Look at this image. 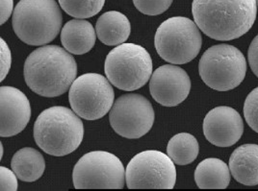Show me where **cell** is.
<instances>
[{"label": "cell", "instance_id": "obj_1", "mask_svg": "<svg viewBox=\"0 0 258 191\" xmlns=\"http://www.w3.org/2000/svg\"><path fill=\"white\" fill-rule=\"evenodd\" d=\"M194 21L216 41H232L248 32L256 20V0H193Z\"/></svg>", "mask_w": 258, "mask_h": 191}, {"label": "cell", "instance_id": "obj_2", "mask_svg": "<svg viewBox=\"0 0 258 191\" xmlns=\"http://www.w3.org/2000/svg\"><path fill=\"white\" fill-rule=\"evenodd\" d=\"M77 75V64L72 54L57 45L35 49L24 63V80L35 93L43 97L62 96Z\"/></svg>", "mask_w": 258, "mask_h": 191}, {"label": "cell", "instance_id": "obj_3", "mask_svg": "<svg viewBox=\"0 0 258 191\" xmlns=\"http://www.w3.org/2000/svg\"><path fill=\"white\" fill-rule=\"evenodd\" d=\"M83 137V122L67 107L44 110L34 124V139L37 145L54 157H63L76 151Z\"/></svg>", "mask_w": 258, "mask_h": 191}, {"label": "cell", "instance_id": "obj_4", "mask_svg": "<svg viewBox=\"0 0 258 191\" xmlns=\"http://www.w3.org/2000/svg\"><path fill=\"white\" fill-rule=\"evenodd\" d=\"M62 13L55 0H20L13 13V29L26 44L51 43L62 27Z\"/></svg>", "mask_w": 258, "mask_h": 191}, {"label": "cell", "instance_id": "obj_5", "mask_svg": "<svg viewBox=\"0 0 258 191\" xmlns=\"http://www.w3.org/2000/svg\"><path fill=\"white\" fill-rule=\"evenodd\" d=\"M104 70L112 85L121 90L134 91L151 79V54L139 44H119L108 54Z\"/></svg>", "mask_w": 258, "mask_h": 191}, {"label": "cell", "instance_id": "obj_6", "mask_svg": "<svg viewBox=\"0 0 258 191\" xmlns=\"http://www.w3.org/2000/svg\"><path fill=\"white\" fill-rule=\"evenodd\" d=\"M154 44L164 61L184 64L193 61L200 53L203 38L196 22L184 17H173L158 27Z\"/></svg>", "mask_w": 258, "mask_h": 191}, {"label": "cell", "instance_id": "obj_7", "mask_svg": "<svg viewBox=\"0 0 258 191\" xmlns=\"http://www.w3.org/2000/svg\"><path fill=\"white\" fill-rule=\"evenodd\" d=\"M199 72L205 85L218 91H228L245 79L247 61L235 46L218 44L208 48L202 56Z\"/></svg>", "mask_w": 258, "mask_h": 191}, {"label": "cell", "instance_id": "obj_8", "mask_svg": "<svg viewBox=\"0 0 258 191\" xmlns=\"http://www.w3.org/2000/svg\"><path fill=\"white\" fill-rule=\"evenodd\" d=\"M73 180L76 189H121L125 184V169L115 155L93 151L77 161Z\"/></svg>", "mask_w": 258, "mask_h": 191}, {"label": "cell", "instance_id": "obj_9", "mask_svg": "<svg viewBox=\"0 0 258 191\" xmlns=\"http://www.w3.org/2000/svg\"><path fill=\"white\" fill-rule=\"evenodd\" d=\"M172 159L160 151L147 150L134 156L125 169L129 189H172L176 170Z\"/></svg>", "mask_w": 258, "mask_h": 191}, {"label": "cell", "instance_id": "obj_10", "mask_svg": "<svg viewBox=\"0 0 258 191\" xmlns=\"http://www.w3.org/2000/svg\"><path fill=\"white\" fill-rule=\"evenodd\" d=\"M115 99L110 81L97 73L77 77L70 87L69 100L76 115L86 120H97L107 115Z\"/></svg>", "mask_w": 258, "mask_h": 191}, {"label": "cell", "instance_id": "obj_11", "mask_svg": "<svg viewBox=\"0 0 258 191\" xmlns=\"http://www.w3.org/2000/svg\"><path fill=\"white\" fill-rule=\"evenodd\" d=\"M154 110L145 96L128 93L118 97L109 114L110 125L122 138L137 139L154 123Z\"/></svg>", "mask_w": 258, "mask_h": 191}, {"label": "cell", "instance_id": "obj_12", "mask_svg": "<svg viewBox=\"0 0 258 191\" xmlns=\"http://www.w3.org/2000/svg\"><path fill=\"white\" fill-rule=\"evenodd\" d=\"M150 90L152 98L162 106H177L189 96L191 80L181 67L165 64L151 75Z\"/></svg>", "mask_w": 258, "mask_h": 191}, {"label": "cell", "instance_id": "obj_13", "mask_svg": "<svg viewBox=\"0 0 258 191\" xmlns=\"http://www.w3.org/2000/svg\"><path fill=\"white\" fill-rule=\"evenodd\" d=\"M206 139L218 147H230L240 140L244 133V123L240 114L230 107H216L204 120Z\"/></svg>", "mask_w": 258, "mask_h": 191}, {"label": "cell", "instance_id": "obj_14", "mask_svg": "<svg viewBox=\"0 0 258 191\" xmlns=\"http://www.w3.org/2000/svg\"><path fill=\"white\" fill-rule=\"evenodd\" d=\"M0 136L10 138L20 134L31 117L30 102L22 91L13 86L0 88Z\"/></svg>", "mask_w": 258, "mask_h": 191}, {"label": "cell", "instance_id": "obj_15", "mask_svg": "<svg viewBox=\"0 0 258 191\" xmlns=\"http://www.w3.org/2000/svg\"><path fill=\"white\" fill-rule=\"evenodd\" d=\"M96 40L94 26L85 20L70 21L61 30V43L68 52L74 55L88 53L95 46Z\"/></svg>", "mask_w": 258, "mask_h": 191}, {"label": "cell", "instance_id": "obj_16", "mask_svg": "<svg viewBox=\"0 0 258 191\" xmlns=\"http://www.w3.org/2000/svg\"><path fill=\"white\" fill-rule=\"evenodd\" d=\"M229 170L238 182L250 186L257 185V144H245L235 149L229 159Z\"/></svg>", "mask_w": 258, "mask_h": 191}, {"label": "cell", "instance_id": "obj_17", "mask_svg": "<svg viewBox=\"0 0 258 191\" xmlns=\"http://www.w3.org/2000/svg\"><path fill=\"white\" fill-rule=\"evenodd\" d=\"M131 32V25L126 16L118 11H109L99 17L96 25L98 40L109 46L125 43Z\"/></svg>", "mask_w": 258, "mask_h": 191}, {"label": "cell", "instance_id": "obj_18", "mask_svg": "<svg viewBox=\"0 0 258 191\" xmlns=\"http://www.w3.org/2000/svg\"><path fill=\"white\" fill-rule=\"evenodd\" d=\"M195 181L201 189H225L230 182V170L222 159H206L195 170Z\"/></svg>", "mask_w": 258, "mask_h": 191}, {"label": "cell", "instance_id": "obj_19", "mask_svg": "<svg viewBox=\"0 0 258 191\" xmlns=\"http://www.w3.org/2000/svg\"><path fill=\"white\" fill-rule=\"evenodd\" d=\"M11 166L20 180L33 182L43 176L45 161L39 151L26 147L16 152L12 159Z\"/></svg>", "mask_w": 258, "mask_h": 191}, {"label": "cell", "instance_id": "obj_20", "mask_svg": "<svg viewBox=\"0 0 258 191\" xmlns=\"http://www.w3.org/2000/svg\"><path fill=\"white\" fill-rule=\"evenodd\" d=\"M200 146L197 138L188 133L173 136L167 146V154L175 164L187 165L197 159Z\"/></svg>", "mask_w": 258, "mask_h": 191}, {"label": "cell", "instance_id": "obj_21", "mask_svg": "<svg viewBox=\"0 0 258 191\" xmlns=\"http://www.w3.org/2000/svg\"><path fill=\"white\" fill-rule=\"evenodd\" d=\"M60 7L76 19H89L102 10L105 0H58Z\"/></svg>", "mask_w": 258, "mask_h": 191}, {"label": "cell", "instance_id": "obj_22", "mask_svg": "<svg viewBox=\"0 0 258 191\" xmlns=\"http://www.w3.org/2000/svg\"><path fill=\"white\" fill-rule=\"evenodd\" d=\"M173 0H133L135 8L147 16H158L167 11Z\"/></svg>", "mask_w": 258, "mask_h": 191}, {"label": "cell", "instance_id": "obj_23", "mask_svg": "<svg viewBox=\"0 0 258 191\" xmlns=\"http://www.w3.org/2000/svg\"><path fill=\"white\" fill-rule=\"evenodd\" d=\"M244 117L248 126L258 133V86L246 98L244 104Z\"/></svg>", "mask_w": 258, "mask_h": 191}, {"label": "cell", "instance_id": "obj_24", "mask_svg": "<svg viewBox=\"0 0 258 191\" xmlns=\"http://www.w3.org/2000/svg\"><path fill=\"white\" fill-rule=\"evenodd\" d=\"M0 81L2 82L9 73L12 65V53L8 44L1 38L0 39Z\"/></svg>", "mask_w": 258, "mask_h": 191}, {"label": "cell", "instance_id": "obj_25", "mask_svg": "<svg viewBox=\"0 0 258 191\" xmlns=\"http://www.w3.org/2000/svg\"><path fill=\"white\" fill-rule=\"evenodd\" d=\"M18 177L15 172L7 167H0V190H18Z\"/></svg>", "mask_w": 258, "mask_h": 191}, {"label": "cell", "instance_id": "obj_26", "mask_svg": "<svg viewBox=\"0 0 258 191\" xmlns=\"http://www.w3.org/2000/svg\"><path fill=\"white\" fill-rule=\"evenodd\" d=\"M247 59L252 72L258 77V35L248 47Z\"/></svg>", "mask_w": 258, "mask_h": 191}, {"label": "cell", "instance_id": "obj_27", "mask_svg": "<svg viewBox=\"0 0 258 191\" xmlns=\"http://www.w3.org/2000/svg\"><path fill=\"white\" fill-rule=\"evenodd\" d=\"M1 2V14H0V24H4L12 16L14 10V0H0Z\"/></svg>", "mask_w": 258, "mask_h": 191}, {"label": "cell", "instance_id": "obj_28", "mask_svg": "<svg viewBox=\"0 0 258 191\" xmlns=\"http://www.w3.org/2000/svg\"><path fill=\"white\" fill-rule=\"evenodd\" d=\"M2 156H3V146H2V144H1V154H0V158H2Z\"/></svg>", "mask_w": 258, "mask_h": 191}, {"label": "cell", "instance_id": "obj_29", "mask_svg": "<svg viewBox=\"0 0 258 191\" xmlns=\"http://www.w3.org/2000/svg\"><path fill=\"white\" fill-rule=\"evenodd\" d=\"M256 3H257V9H258V0H256Z\"/></svg>", "mask_w": 258, "mask_h": 191}]
</instances>
